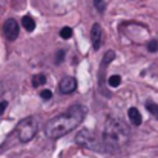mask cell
<instances>
[{"mask_svg":"<svg viewBox=\"0 0 158 158\" xmlns=\"http://www.w3.org/2000/svg\"><path fill=\"white\" fill-rule=\"evenodd\" d=\"M85 117H86V107L81 105H74L68 110H64L63 114H60L58 117L49 120L46 123L45 132L49 138L57 140V138L69 134L71 131H74L85 120Z\"/></svg>","mask_w":158,"mask_h":158,"instance_id":"6da1fadb","label":"cell"},{"mask_svg":"<svg viewBox=\"0 0 158 158\" xmlns=\"http://www.w3.org/2000/svg\"><path fill=\"white\" fill-rule=\"evenodd\" d=\"M129 141V129L118 118H107L103 129V148L109 152H118Z\"/></svg>","mask_w":158,"mask_h":158,"instance_id":"7a4b0ae2","label":"cell"},{"mask_svg":"<svg viewBox=\"0 0 158 158\" xmlns=\"http://www.w3.org/2000/svg\"><path fill=\"white\" fill-rule=\"evenodd\" d=\"M39 127H40V121H39L37 117H26V118H23V120L17 124L19 140H20L22 143L31 141V140L37 135Z\"/></svg>","mask_w":158,"mask_h":158,"instance_id":"3957f363","label":"cell"},{"mask_svg":"<svg viewBox=\"0 0 158 158\" xmlns=\"http://www.w3.org/2000/svg\"><path fill=\"white\" fill-rule=\"evenodd\" d=\"M75 143H77L78 146L85 148V149H92V151H100V149H102V146H100V143H98L95 134H94L92 131H89V129L80 131V132L77 134V137H75Z\"/></svg>","mask_w":158,"mask_h":158,"instance_id":"277c9868","label":"cell"},{"mask_svg":"<svg viewBox=\"0 0 158 158\" xmlns=\"http://www.w3.org/2000/svg\"><path fill=\"white\" fill-rule=\"evenodd\" d=\"M19 31H20V26L17 23V20L14 19H8L5 23H3V34L8 40H15L19 37Z\"/></svg>","mask_w":158,"mask_h":158,"instance_id":"5b68a950","label":"cell"},{"mask_svg":"<svg viewBox=\"0 0 158 158\" xmlns=\"http://www.w3.org/2000/svg\"><path fill=\"white\" fill-rule=\"evenodd\" d=\"M75 88H77V80L74 77H64V78H61V81L58 85V89L61 94H71L75 91Z\"/></svg>","mask_w":158,"mask_h":158,"instance_id":"8992f818","label":"cell"},{"mask_svg":"<svg viewBox=\"0 0 158 158\" xmlns=\"http://www.w3.org/2000/svg\"><path fill=\"white\" fill-rule=\"evenodd\" d=\"M102 39H103L102 26H100L98 23H94V25H92V29H91V42H92L94 49H98V48L102 46Z\"/></svg>","mask_w":158,"mask_h":158,"instance_id":"52a82bcc","label":"cell"},{"mask_svg":"<svg viewBox=\"0 0 158 158\" xmlns=\"http://www.w3.org/2000/svg\"><path fill=\"white\" fill-rule=\"evenodd\" d=\"M127 117H129V121L132 123V126H140L141 124V114L138 112L137 107H131L127 110Z\"/></svg>","mask_w":158,"mask_h":158,"instance_id":"ba28073f","label":"cell"},{"mask_svg":"<svg viewBox=\"0 0 158 158\" xmlns=\"http://www.w3.org/2000/svg\"><path fill=\"white\" fill-rule=\"evenodd\" d=\"M22 26H23L28 32H31V31L35 29V22H34V19H32L31 15H25V17L22 19Z\"/></svg>","mask_w":158,"mask_h":158,"instance_id":"9c48e42d","label":"cell"},{"mask_svg":"<svg viewBox=\"0 0 158 158\" xmlns=\"http://www.w3.org/2000/svg\"><path fill=\"white\" fill-rule=\"evenodd\" d=\"M46 83V75L45 74H37L32 77V86L34 88H40Z\"/></svg>","mask_w":158,"mask_h":158,"instance_id":"30bf717a","label":"cell"},{"mask_svg":"<svg viewBox=\"0 0 158 158\" xmlns=\"http://www.w3.org/2000/svg\"><path fill=\"white\" fill-rule=\"evenodd\" d=\"M146 107H148V110L151 112L152 117L158 118V105L157 103H154V102H148V103H146Z\"/></svg>","mask_w":158,"mask_h":158,"instance_id":"8fae6325","label":"cell"},{"mask_svg":"<svg viewBox=\"0 0 158 158\" xmlns=\"http://www.w3.org/2000/svg\"><path fill=\"white\" fill-rule=\"evenodd\" d=\"M107 83H109L110 88H117V86L121 83V77H120V75H110L109 80H107Z\"/></svg>","mask_w":158,"mask_h":158,"instance_id":"7c38bea8","label":"cell"},{"mask_svg":"<svg viewBox=\"0 0 158 158\" xmlns=\"http://www.w3.org/2000/svg\"><path fill=\"white\" fill-rule=\"evenodd\" d=\"M60 35H61V39H71V35H72V29L69 28V26H64L61 31H60Z\"/></svg>","mask_w":158,"mask_h":158,"instance_id":"4fadbf2b","label":"cell"},{"mask_svg":"<svg viewBox=\"0 0 158 158\" xmlns=\"http://www.w3.org/2000/svg\"><path fill=\"white\" fill-rule=\"evenodd\" d=\"M94 6H95L100 12H105V8H106L105 0H94Z\"/></svg>","mask_w":158,"mask_h":158,"instance_id":"5bb4252c","label":"cell"},{"mask_svg":"<svg viewBox=\"0 0 158 158\" xmlns=\"http://www.w3.org/2000/svg\"><path fill=\"white\" fill-rule=\"evenodd\" d=\"M63 58H64V51H63V49H58L57 54H55V63L60 64V63L63 61Z\"/></svg>","mask_w":158,"mask_h":158,"instance_id":"9a60e30c","label":"cell"},{"mask_svg":"<svg viewBox=\"0 0 158 158\" xmlns=\"http://www.w3.org/2000/svg\"><path fill=\"white\" fill-rule=\"evenodd\" d=\"M40 97H42L43 100H49V98L52 97V92H51L49 89H43V91H40Z\"/></svg>","mask_w":158,"mask_h":158,"instance_id":"2e32d148","label":"cell"},{"mask_svg":"<svg viewBox=\"0 0 158 158\" xmlns=\"http://www.w3.org/2000/svg\"><path fill=\"white\" fill-rule=\"evenodd\" d=\"M148 48H149V51H151V52H155V51L158 49L157 40H151V42H149V46H148Z\"/></svg>","mask_w":158,"mask_h":158,"instance_id":"e0dca14e","label":"cell"},{"mask_svg":"<svg viewBox=\"0 0 158 158\" xmlns=\"http://www.w3.org/2000/svg\"><path fill=\"white\" fill-rule=\"evenodd\" d=\"M6 106H8V103H6V102H2V103H0V115H2V114L5 112Z\"/></svg>","mask_w":158,"mask_h":158,"instance_id":"ac0fdd59","label":"cell"}]
</instances>
